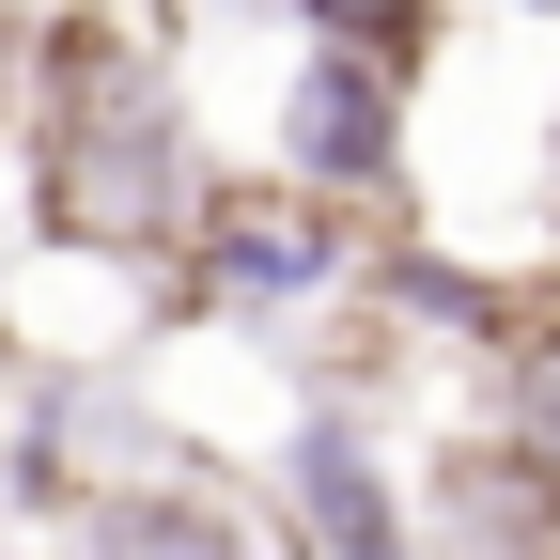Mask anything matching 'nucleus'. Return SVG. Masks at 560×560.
<instances>
[{
	"instance_id": "f257e3e1",
	"label": "nucleus",
	"mask_w": 560,
	"mask_h": 560,
	"mask_svg": "<svg viewBox=\"0 0 560 560\" xmlns=\"http://www.w3.org/2000/svg\"><path fill=\"white\" fill-rule=\"evenodd\" d=\"M0 187H16V249L32 265L156 296L187 219H202V187H219L202 79H187V0H47Z\"/></svg>"
},
{
	"instance_id": "f03ea898",
	"label": "nucleus",
	"mask_w": 560,
	"mask_h": 560,
	"mask_svg": "<svg viewBox=\"0 0 560 560\" xmlns=\"http://www.w3.org/2000/svg\"><path fill=\"white\" fill-rule=\"evenodd\" d=\"M389 219H359V202H327V187H296V172H234L219 156V187H202V219H187V249H172V280L140 296V342H280V327H312L327 296H359V249H374Z\"/></svg>"
},
{
	"instance_id": "7ed1b4c3",
	"label": "nucleus",
	"mask_w": 560,
	"mask_h": 560,
	"mask_svg": "<svg viewBox=\"0 0 560 560\" xmlns=\"http://www.w3.org/2000/svg\"><path fill=\"white\" fill-rule=\"evenodd\" d=\"M156 452H172V420H156V389H140V342L0 374V514L16 529H62L109 467H156Z\"/></svg>"
},
{
	"instance_id": "20e7f679",
	"label": "nucleus",
	"mask_w": 560,
	"mask_h": 560,
	"mask_svg": "<svg viewBox=\"0 0 560 560\" xmlns=\"http://www.w3.org/2000/svg\"><path fill=\"white\" fill-rule=\"evenodd\" d=\"M265 545L280 560H420V482L389 452V420L374 405H327L296 389V420L265 436Z\"/></svg>"
},
{
	"instance_id": "39448f33",
	"label": "nucleus",
	"mask_w": 560,
	"mask_h": 560,
	"mask_svg": "<svg viewBox=\"0 0 560 560\" xmlns=\"http://www.w3.org/2000/svg\"><path fill=\"white\" fill-rule=\"evenodd\" d=\"M265 172L359 202V219H420V79H389V62H359V47H280Z\"/></svg>"
},
{
	"instance_id": "423d86ee",
	"label": "nucleus",
	"mask_w": 560,
	"mask_h": 560,
	"mask_svg": "<svg viewBox=\"0 0 560 560\" xmlns=\"http://www.w3.org/2000/svg\"><path fill=\"white\" fill-rule=\"evenodd\" d=\"M420 482V560H560V436L452 405V436L405 467Z\"/></svg>"
},
{
	"instance_id": "0eeeda50",
	"label": "nucleus",
	"mask_w": 560,
	"mask_h": 560,
	"mask_svg": "<svg viewBox=\"0 0 560 560\" xmlns=\"http://www.w3.org/2000/svg\"><path fill=\"white\" fill-rule=\"evenodd\" d=\"M47 545H62V560H280L265 514L219 482V452H187V436H172L156 467H109Z\"/></svg>"
},
{
	"instance_id": "6e6552de",
	"label": "nucleus",
	"mask_w": 560,
	"mask_h": 560,
	"mask_svg": "<svg viewBox=\"0 0 560 560\" xmlns=\"http://www.w3.org/2000/svg\"><path fill=\"white\" fill-rule=\"evenodd\" d=\"M249 16H265L280 47H359V62H389V79L436 94V62H452V32H467V0H249Z\"/></svg>"
},
{
	"instance_id": "1a4fd4ad",
	"label": "nucleus",
	"mask_w": 560,
	"mask_h": 560,
	"mask_svg": "<svg viewBox=\"0 0 560 560\" xmlns=\"http://www.w3.org/2000/svg\"><path fill=\"white\" fill-rule=\"evenodd\" d=\"M32 32H47V0H0V140H16V94H32Z\"/></svg>"
},
{
	"instance_id": "9d476101",
	"label": "nucleus",
	"mask_w": 560,
	"mask_h": 560,
	"mask_svg": "<svg viewBox=\"0 0 560 560\" xmlns=\"http://www.w3.org/2000/svg\"><path fill=\"white\" fill-rule=\"evenodd\" d=\"M545 249H560V94H545Z\"/></svg>"
},
{
	"instance_id": "9b49d317",
	"label": "nucleus",
	"mask_w": 560,
	"mask_h": 560,
	"mask_svg": "<svg viewBox=\"0 0 560 560\" xmlns=\"http://www.w3.org/2000/svg\"><path fill=\"white\" fill-rule=\"evenodd\" d=\"M499 16H529V32H560V0H499Z\"/></svg>"
},
{
	"instance_id": "f8f14e48",
	"label": "nucleus",
	"mask_w": 560,
	"mask_h": 560,
	"mask_svg": "<svg viewBox=\"0 0 560 560\" xmlns=\"http://www.w3.org/2000/svg\"><path fill=\"white\" fill-rule=\"evenodd\" d=\"M16 359H32V342H16V312H0V374H16Z\"/></svg>"
}]
</instances>
